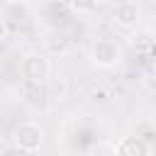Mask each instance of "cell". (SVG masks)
<instances>
[{"instance_id": "5", "label": "cell", "mask_w": 156, "mask_h": 156, "mask_svg": "<svg viewBox=\"0 0 156 156\" xmlns=\"http://www.w3.org/2000/svg\"><path fill=\"white\" fill-rule=\"evenodd\" d=\"M44 51L49 56H66L71 51V37L63 29H51L44 37Z\"/></svg>"}, {"instance_id": "3", "label": "cell", "mask_w": 156, "mask_h": 156, "mask_svg": "<svg viewBox=\"0 0 156 156\" xmlns=\"http://www.w3.org/2000/svg\"><path fill=\"white\" fill-rule=\"evenodd\" d=\"M22 73H24V78L29 83H46L49 76H51V63H49V58L44 54L32 51L22 61Z\"/></svg>"}, {"instance_id": "9", "label": "cell", "mask_w": 156, "mask_h": 156, "mask_svg": "<svg viewBox=\"0 0 156 156\" xmlns=\"http://www.w3.org/2000/svg\"><path fill=\"white\" fill-rule=\"evenodd\" d=\"M7 34H10V27H7V20L0 15V41H5L7 39Z\"/></svg>"}, {"instance_id": "8", "label": "cell", "mask_w": 156, "mask_h": 156, "mask_svg": "<svg viewBox=\"0 0 156 156\" xmlns=\"http://www.w3.org/2000/svg\"><path fill=\"white\" fill-rule=\"evenodd\" d=\"M144 83H146L151 90H156V68H151V71L144 76Z\"/></svg>"}, {"instance_id": "6", "label": "cell", "mask_w": 156, "mask_h": 156, "mask_svg": "<svg viewBox=\"0 0 156 156\" xmlns=\"http://www.w3.org/2000/svg\"><path fill=\"white\" fill-rule=\"evenodd\" d=\"M115 156H151V146L141 136H124L115 146Z\"/></svg>"}, {"instance_id": "1", "label": "cell", "mask_w": 156, "mask_h": 156, "mask_svg": "<svg viewBox=\"0 0 156 156\" xmlns=\"http://www.w3.org/2000/svg\"><path fill=\"white\" fill-rule=\"evenodd\" d=\"M12 141H15V146H17L20 151L34 154V151H39L41 144H44V129H41L37 122H22V124L15 127Z\"/></svg>"}, {"instance_id": "7", "label": "cell", "mask_w": 156, "mask_h": 156, "mask_svg": "<svg viewBox=\"0 0 156 156\" xmlns=\"http://www.w3.org/2000/svg\"><path fill=\"white\" fill-rule=\"evenodd\" d=\"M46 93H49V98L56 100V102L66 100V95H68V80H66L61 73H54V71H51V76H49V80H46Z\"/></svg>"}, {"instance_id": "2", "label": "cell", "mask_w": 156, "mask_h": 156, "mask_svg": "<svg viewBox=\"0 0 156 156\" xmlns=\"http://www.w3.org/2000/svg\"><path fill=\"white\" fill-rule=\"evenodd\" d=\"M122 58V49L115 39L110 37H98L90 44V61L100 68H112L117 61Z\"/></svg>"}, {"instance_id": "4", "label": "cell", "mask_w": 156, "mask_h": 156, "mask_svg": "<svg viewBox=\"0 0 156 156\" xmlns=\"http://www.w3.org/2000/svg\"><path fill=\"white\" fill-rule=\"evenodd\" d=\"M112 20L115 24H119L122 29H136L139 22H141V7L132 0H124V2H117L115 10H112Z\"/></svg>"}]
</instances>
